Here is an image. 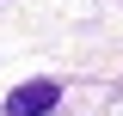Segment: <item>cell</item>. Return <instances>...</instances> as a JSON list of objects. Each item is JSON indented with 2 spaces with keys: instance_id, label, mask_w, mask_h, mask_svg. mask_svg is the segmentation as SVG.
<instances>
[{
  "instance_id": "cell-1",
  "label": "cell",
  "mask_w": 123,
  "mask_h": 116,
  "mask_svg": "<svg viewBox=\"0 0 123 116\" xmlns=\"http://www.w3.org/2000/svg\"><path fill=\"white\" fill-rule=\"evenodd\" d=\"M55 104H62V86H55V79H31V86H18L12 98H6L0 116H49Z\"/></svg>"
}]
</instances>
